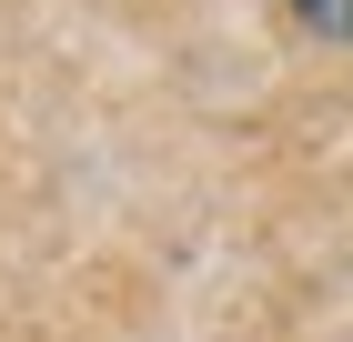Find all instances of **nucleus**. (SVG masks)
Masks as SVG:
<instances>
[{
  "label": "nucleus",
  "instance_id": "1",
  "mask_svg": "<svg viewBox=\"0 0 353 342\" xmlns=\"http://www.w3.org/2000/svg\"><path fill=\"white\" fill-rule=\"evenodd\" d=\"M293 10H303L313 41H343V51H353V0H293Z\"/></svg>",
  "mask_w": 353,
  "mask_h": 342
}]
</instances>
